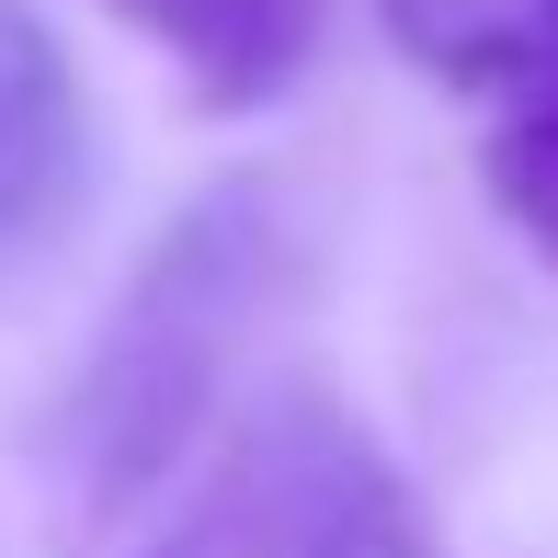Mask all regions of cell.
Returning a JSON list of instances; mask_svg holds the SVG:
<instances>
[{
  "label": "cell",
  "instance_id": "2",
  "mask_svg": "<svg viewBox=\"0 0 558 558\" xmlns=\"http://www.w3.org/2000/svg\"><path fill=\"white\" fill-rule=\"evenodd\" d=\"M148 558H445V536L331 388H274L217 434Z\"/></svg>",
  "mask_w": 558,
  "mask_h": 558
},
{
  "label": "cell",
  "instance_id": "3",
  "mask_svg": "<svg viewBox=\"0 0 558 558\" xmlns=\"http://www.w3.org/2000/svg\"><path fill=\"white\" fill-rule=\"evenodd\" d=\"M388 46L490 104V194L558 263V0H376Z\"/></svg>",
  "mask_w": 558,
  "mask_h": 558
},
{
  "label": "cell",
  "instance_id": "4",
  "mask_svg": "<svg viewBox=\"0 0 558 558\" xmlns=\"http://www.w3.org/2000/svg\"><path fill=\"white\" fill-rule=\"evenodd\" d=\"M81 171H92L81 69H69L58 23L35 0H0V286L58 251L69 206H81Z\"/></svg>",
  "mask_w": 558,
  "mask_h": 558
},
{
  "label": "cell",
  "instance_id": "5",
  "mask_svg": "<svg viewBox=\"0 0 558 558\" xmlns=\"http://www.w3.org/2000/svg\"><path fill=\"white\" fill-rule=\"evenodd\" d=\"M104 12L137 23L217 114H240V104H274V92L319 58L331 0H104Z\"/></svg>",
  "mask_w": 558,
  "mask_h": 558
},
{
  "label": "cell",
  "instance_id": "1",
  "mask_svg": "<svg viewBox=\"0 0 558 558\" xmlns=\"http://www.w3.org/2000/svg\"><path fill=\"white\" fill-rule=\"evenodd\" d=\"M286 263H296V228H286V194H274L263 171L206 183L137 251L104 342L69 376V422H58L69 478H81L104 513L137 501V490H160L194 456L206 411L228 399V376H240L251 331H263L274 286H286Z\"/></svg>",
  "mask_w": 558,
  "mask_h": 558
}]
</instances>
